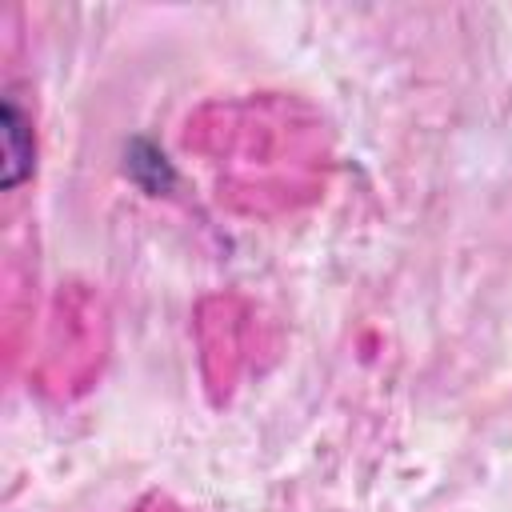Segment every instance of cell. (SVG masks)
<instances>
[{"label":"cell","mask_w":512,"mask_h":512,"mask_svg":"<svg viewBox=\"0 0 512 512\" xmlns=\"http://www.w3.org/2000/svg\"><path fill=\"white\" fill-rule=\"evenodd\" d=\"M32 168V136L24 132V116L16 100H4V188L20 184Z\"/></svg>","instance_id":"cell-1"}]
</instances>
